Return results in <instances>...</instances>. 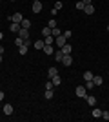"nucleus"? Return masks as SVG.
<instances>
[{
  "label": "nucleus",
  "mask_w": 109,
  "mask_h": 122,
  "mask_svg": "<svg viewBox=\"0 0 109 122\" xmlns=\"http://www.w3.org/2000/svg\"><path fill=\"white\" fill-rule=\"evenodd\" d=\"M53 87H55V86H53L51 78H49V82H46V89H53Z\"/></svg>",
  "instance_id": "obj_32"
},
{
  "label": "nucleus",
  "mask_w": 109,
  "mask_h": 122,
  "mask_svg": "<svg viewBox=\"0 0 109 122\" xmlns=\"http://www.w3.org/2000/svg\"><path fill=\"white\" fill-rule=\"evenodd\" d=\"M55 75H58V69H57V67H49V71H47V76H49V78H53Z\"/></svg>",
  "instance_id": "obj_15"
},
{
  "label": "nucleus",
  "mask_w": 109,
  "mask_h": 122,
  "mask_svg": "<svg viewBox=\"0 0 109 122\" xmlns=\"http://www.w3.org/2000/svg\"><path fill=\"white\" fill-rule=\"evenodd\" d=\"M2 60H4V58H2V55H0V62H2Z\"/></svg>",
  "instance_id": "obj_39"
},
{
  "label": "nucleus",
  "mask_w": 109,
  "mask_h": 122,
  "mask_svg": "<svg viewBox=\"0 0 109 122\" xmlns=\"http://www.w3.org/2000/svg\"><path fill=\"white\" fill-rule=\"evenodd\" d=\"M0 2H2V0H0Z\"/></svg>",
  "instance_id": "obj_42"
},
{
  "label": "nucleus",
  "mask_w": 109,
  "mask_h": 122,
  "mask_svg": "<svg viewBox=\"0 0 109 122\" xmlns=\"http://www.w3.org/2000/svg\"><path fill=\"white\" fill-rule=\"evenodd\" d=\"M84 5H85V4H84L82 0H78V2H76V9H80V11H82V9H84Z\"/></svg>",
  "instance_id": "obj_31"
},
{
  "label": "nucleus",
  "mask_w": 109,
  "mask_h": 122,
  "mask_svg": "<svg viewBox=\"0 0 109 122\" xmlns=\"http://www.w3.org/2000/svg\"><path fill=\"white\" fill-rule=\"evenodd\" d=\"M64 44H67V38H66L64 35H60V36H55V46L62 47Z\"/></svg>",
  "instance_id": "obj_2"
},
{
  "label": "nucleus",
  "mask_w": 109,
  "mask_h": 122,
  "mask_svg": "<svg viewBox=\"0 0 109 122\" xmlns=\"http://www.w3.org/2000/svg\"><path fill=\"white\" fill-rule=\"evenodd\" d=\"M42 51H44L46 55H53V53H55V47H53V44H46V46L42 47Z\"/></svg>",
  "instance_id": "obj_5"
},
{
  "label": "nucleus",
  "mask_w": 109,
  "mask_h": 122,
  "mask_svg": "<svg viewBox=\"0 0 109 122\" xmlns=\"http://www.w3.org/2000/svg\"><path fill=\"white\" fill-rule=\"evenodd\" d=\"M18 36H22L24 40H26V38H29V29H26V27H20V31H18Z\"/></svg>",
  "instance_id": "obj_9"
},
{
  "label": "nucleus",
  "mask_w": 109,
  "mask_h": 122,
  "mask_svg": "<svg viewBox=\"0 0 109 122\" xmlns=\"http://www.w3.org/2000/svg\"><path fill=\"white\" fill-rule=\"evenodd\" d=\"M51 35L53 36H60V35H62V31L58 29V27H53V29H51Z\"/></svg>",
  "instance_id": "obj_23"
},
{
  "label": "nucleus",
  "mask_w": 109,
  "mask_h": 122,
  "mask_svg": "<svg viewBox=\"0 0 109 122\" xmlns=\"http://www.w3.org/2000/svg\"><path fill=\"white\" fill-rule=\"evenodd\" d=\"M85 87H87V89H93V87H96V86H95L93 80H87V82H85Z\"/></svg>",
  "instance_id": "obj_26"
},
{
  "label": "nucleus",
  "mask_w": 109,
  "mask_h": 122,
  "mask_svg": "<svg viewBox=\"0 0 109 122\" xmlns=\"http://www.w3.org/2000/svg\"><path fill=\"white\" fill-rule=\"evenodd\" d=\"M40 33H42V36H49V35H51V27L47 25V27H44V29L40 31Z\"/></svg>",
  "instance_id": "obj_20"
},
{
  "label": "nucleus",
  "mask_w": 109,
  "mask_h": 122,
  "mask_svg": "<svg viewBox=\"0 0 109 122\" xmlns=\"http://www.w3.org/2000/svg\"><path fill=\"white\" fill-rule=\"evenodd\" d=\"M15 44H16V46H22V44H24V38H22V36H16V38H15Z\"/></svg>",
  "instance_id": "obj_28"
},
{
  "label": "nucleus",
  "mask_w": 109,
  "mask_h": 122,
  "mask_svg": "<svg viewBox=\"0 0 109 122\" xmlns=\"http://www.w3.org/2000/svg\"><path fill=\"white\" fill-rule=\"evenodd\" d=\"M82 2H84L85 5H87V4H93V0H82Z\"/></svg>",
  "instance_id": "obj_35"
},
{
  "label": "nucleus",
  "mask_w": 109,
  "mask_h": 122,
  "mask_svg": "<svg viewBox=\"0 0 109 122\" xmlns=\"http://www.w3.org/2000/svg\"><path fill=\"white\" fill-rule=\"evenodd\" d=\"M84 13H85V15H93V13H95V5L93 4H87V5H84Z\"/></svg>",
  "instance_id": "obj_6"
},
{
  "label": "nucleus",
  "mask_w": 109,
  "mask_h": 122,
  "mask_svg": "<svg viewBox=\"0 0 109 122\" xmlns=\"http://www.w3.org/2000/svg\"><path fill=\"white\" fill-rule=\"evenodd\" d=\"M85 102H87L89 106L93 107V106H95V104H96V98H95V97H93V95H85Z\"/></svg>",
  "instance_id": "obj_11"
},
{
  "label": "nucleus",
  "mask_w": 109,
  "mask_h": 122,
  "mask_svg": "<svg viewBox=\"0 0 109 122\" xmlns=\"http://www.w3.org/2000/svg\"><path fill=\"white\" fill-rule=\"evenodd\" d=\"M60 49H62V53H64V55H71L73 47H71V44H69V42H67V44H64V46L60 47Z\"/></svg>",
  "instance_id": "obj_7"
},
{
  "label": "nucleus",
  "mask_w": 109,
  "mask_h": 122,
  "mask_svg": "<svg viewBox=\"0 0 109 122\" xmlns=\"http://www.w3.org/2000/svg\"><path fill=\"white\" fill-rule=\"evenodd\" d=\"M11 2H15V0H11Z\"/></svg>",
  "instance_id": "obj_40"
},
{
  "label": "nucleus",
  "mask_w": 109,
  "mask_h": 122,
  "mask_svg": "<svg viewBox=\"0 0 109 122\" xmlns=\"http://www.w3.org/2000/svg\"><path fill=\"white\" fill-rule=\"evenodd\" d=\"M47 25H49L51 29H53V27H57V20H55V18H51V20L47 22Z\"/></svg>",
  "instance_id": "obj_29"
},
{
  "label": "nucleus",
  "mask_w": 109,
  "mask_h": 122,
  "mask_svg": "<svg viewBox=\"0 0 109 122\" xmlns=\"http://www.w3.org/2000/svg\"><path fill=\"white\" fill-rule=\"evenodd\" d=\"M93 82H95V86L98 87V86H102V84H104V78H102L100 75H95V76H93Z\"/></svg>",
  "instance_id": "obj_10"
},
{
  "label": "nucleus",
  "mask_w": 109,
  "mask_h": 122,
  "mask_svg": "<svg viewBox=\"0 0 109 122\" xmlns=\"http://www.w3.org/2000/svg\"><path fill=\"white\" fill-rule=\"evenodd\" d=\"M18 53H20V55H27V46H26V44L18 46Z\"/></svg>",
  "instance_id": "obj_19"
},
{
  "label": "nucleus",
  "mask_w": 109,
  "mask_h": 122,
  "mask_svg": "<svg viewBox=\"0 0 109 122\" xmlns=\"http://www.w3.org/2000/svg\"><path fill=\"white\" fill-rule=\"evenodd\" d=\"M4 97H5V95H4V91H0V102L4 100Z\"/></svg>",
  "instance_id": "obj_36"
},
{
  "label": "nucleus",
  "mask_w": 109,
  "mask_h": 122,
  "mask_svg": "<svg viewBox=\"0 0 109 122\" xmlns=\"http://www.w3.org/2000/svg\"><path fill=\"white\" fill-rule=\"evenodd\" d=\"M20 27H22L20 24H16V22H11V27H9V29H11V33H18V31H20Z\"/></svg>",
  "instance_id": "obj_12"
},
{
  "label": "nucleus",
  "mask_w": 109,
  "mask_h": 122,
  "mask_svg": "<svg viewBox=\"0 0 109 122\" xmlns=\"http://www.w3.org/2000/svg\"><path fill=\"white\" fill-rule=\"evenodd\" d=\"M62 64H64L66 67H69V66H71V64H73V58H71V55H64V58H62Z\"/></svg>",
  "instance_id": "obj_8"
},
{
  "label": "nucleus",
  "mask_w": 109,
  "mask_h": 122,
  "mask_svg": "<svg viewBox=\"0 0 109 122\" xmlns=\"http://www.w3.org/2000/svg\"><path fill=\"white\" fill-rule=\"evenodd\" d=\"M20 25H22V27H26V29H29V27H31V20H27V18H24V20L20 22Z\"/></svg>",
  "instance_id": "obj_18"
},
{
  "label": "nucleus",
  "mask_w": 109,
  "mask_h": 122,
  "mask_svg": "<svg viewBox=\"0 0 109 122\" xmlns=\"http://www.w3.org/2000/svg\"><path fill=\"white\" fill-rule=\"evenodd\" d=\"M33 46H35V47H36V49H42V47L46 46V42L42 40V38H38V40H36V42H35V44H33Z\"/></svg>",
  "instance_id": "obj_14"
},
{
  "label": "nucleus",
  "mask_w": 109,
  "mask_h": 122,
  "mask_svg": "<svg viewBox=\"0 0 109 122\" xmlns=\"http://www.w3.org/2000/svg\"><path fill=\"white\" fill-rule=\"evenodd\" d=\"M62 58H64V53H62V49H60V51L55 53V60H57V62H62Z\"/></svg>",
  "instance_id": "obj_17"
},
{
  "label": "nucleus",
  "mask_w": 109,
  "mask_h": 122,
  "mask_svg": "<svg viewBox=\"0 0 109 122\" xmlns=\"http://www.w3.org/2000/svg\"><path fill=\"white\" fill-rule=\"evenodd\" d=\"M93 117H95V118H102V111L95 107V109H93Z\"/></svg>",
  "instance_id": "obj_24"
},
{
  "label": "nucleus",
  "mask_w": 109,
  "mask_h": 122,
  "mask_svg": "<svg viewBox=\"0 0 109 122\" xmlns=\"http://www.w3.org/2000/svg\"><path fill=\"white\" fill-rule=\"evenodd\" d=\"M46 98H47V100H51V98H53V89H46Z\"/></svg>",
  "instance_id": "obj_27"
},
{
  "label": "nucleus",
  "mask_w": 109,
  "mask_h": 122,
  "mask_svg": "<svg viewBox=\"0 0 109 122\" xmlns=\"http://www.w3.org/2000/svg\"><path fill=\"white\" fill-rule=\"evenodd\" d=\"M44 42H46V44H55V36H53V35L44 36Z\"/></svg>",
  "instance_id": "obj_21"
},
{
  "label": "nucleus",
  "mask_w": 109,
  "mask_h": 122,
  "mask_svg": "<svg viewBox=\"0 0 109 122\" xmlns=\"http://www.w3.org/2000/svg\"><path fill=\"white\" fill-rule=\"evenodd\" d=\"M62 7H64V4L60 0H57V2H55V9H62Z\"/></svg>",
  "instance_id": "obj_30"
},
{
  "label": "nucleus",
  "mask_w": 109,
  "mask_h": 122,
  "mask_svg": "<svg viewBox=\"0 0 109 122\" xmlns=\"http://www.w3.org/2000/svg\"><path fill=\"white\" fill-rule=\"evenodd\" d=\"M93 73H91V71H85V73H84V78H85V82H87V80H93Z\"/></svg>",
  "instance_id": "obj_22"
},
{
  "label": "nucleus",
  "mask_w": 109,
  "mask_h": 122,
  "mask_svg": "<svg viewBox=\"0 0 109 122\" xmlns=\"http://www.w3.org/2000/svg\"><path fill=\"white\" fill-rule=\"evenodd\" d=\"M9 20H11V22H16V24H20V22L24 20V16H22V13H15V15L9 16Z\"/></svg>",
  "instance_id": "obj_3"
},
{
  "label": "nucleus",
  "mask_w": 109,
  "mask_h": 122,
  "mask_svg": "<svg viewBox=\"0 0 109 122\" xmlns=\"http://www.w3.org/2000/svg\"><path fill=\"white\" fill-rule=\"evenodd\" d=\"M31 9H33V13H40V11H42V2H40V0H36V2H33Z\"/></svg>",
  "instance_id": "obj_4"
},
{
  "label": "nucleus",
  "mask_w": 109,
  "mask_h": 122,
  "mask_svg": "<svg viewBox=\"0 0 109 122\" xmlns=\"http://www.w3.org/2000/svg\"><path fill=\"white\" fill-rule=\"evenodd\" d=\"M75 95L80 98H85V95H87V87L85 86H78L76 89H75Z\"/></svg>",
  "instance_id": "obj_1"
},
{
  "label": "nucleus",
  "mask_w": 109,
  "mask_h": 122,
  "mask_svg": "<svg viewBox=\"0 0 109 122\" xmlns=\"http://www.w3.org/2000/svg\"><path fill=\"white\" fill-rule=\"evenodd\" d=\"M24 44H26V46H27V47H29V46H31V44H33V42H31V40H29V38H26V40H24Z\"/></svg>",
  "instance_id": "obj_34"
},
{
  "label": "nucleus",
  "mask_w": 109,
  "mask_h": 122,
  "mask_svg": "<svg viewBox=\"0 0 109 122\" xmlns=\"http://www.w3.org/2000/svg\"><path fill=\"white\" fill-rule=\"evenodd\" d=\"M102 118H104V120H109V111H102Z\"/></svg>",
  "instance_id": "obj_33"
},
{
  "label": "nucleus",
  "mask_w": 109,
  "mask_h": 122,
  "mask_svg": "<svg viewBox=\"0 0 109 122\" xmlns=\"http://www.w3.org/2000/svg\"><path fill=\"white\" fill-rule=\"evenodd\" d=\"M62 35H64V36H66V38H67V40H69V38H71V36H73V31H71V29H66V31H64V33H62Z\"/></svg>",
  "instance_id": "obj_25"
},
{
  "label": "nucleus",
  "mask_w": 109,
  "mask_h": 122,
  "mask_svg": "<svg viewBox=\"0 0 109 122\" xmlns=\"http://www.w3.org/2000/svg\"><path fill=\"white\" fill-rule=\"evenodd\" d=\"M33 2H36V0H33Z\"/></svg>",
  "instance_id": "obj_41"
},
{
  "label": "nucleus",
  "mask_w": 109,
  "mask_h": 122,
  "mask_svg": "<svg viewBox=\"0 0 109 122\" xmlns=\"http://www.w3.org/2000/svg\"><path fill=\"white\" fill-rule=\"evenodd\" d=\"M51 82H53V86H60L62 84V78H60V75H55L51 78Z\"/></svg>",
  "instance_id": "obj_13"
},
{
  "label": "nucleus",
  "mask_w": 109,
  "mask_h": 122,
  "mask_svg": "<svg viewBox=\"0 0 109 122\" xmlns=\"http://www.w3.org/2000/svg\"><path fill=\"white\" fill-rule=\"evenodd\" d=\"M2 38H4V33H2V31H0V40H2Z\"/></svg>",
  "instance_id": "obj_38"
},
{
  "label": "nucleus",
  "mask_w": 109,
  "mask_h": 122,
  "mask_svg": "<svg viewBox=\"0 0 109 122\" xmlns=\"http://www.w3.org/2000/svg\"><path fill=\"white\" fill-rule=\"evenodd\" d=\"M4 113L5 115H11V113H13V106H11V104H4Z\"/></svg>",
  "instance_id": "obj_16"
},
{
  "label": "nucleus",
  "mask_w": 109,
  "mask_h": 122,
  "mask_svg": "<svg viewBox=\"0 0 109 122\" xmlns=\"http://www.w3.org/2000/svg\"><path fill=\"white\" fill-rule=\"evenodd\" d=\"M0 55H4V46H0Z\"/></svg>",
  "instance_id": "obj_37"
}]
</instances>
